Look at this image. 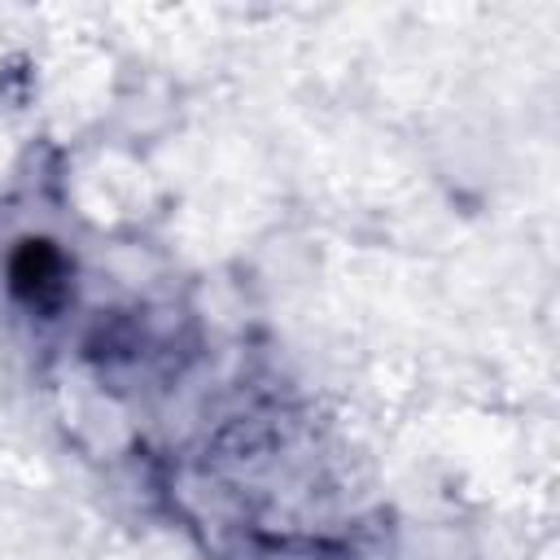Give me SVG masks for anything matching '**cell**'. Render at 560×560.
<instances>
[{"label":"cell","mask_w":560,"mask_h":560,"mask_svg":"<svg viewBox=\"0 0 560 560\" xmlns=\"http://www.w3.org/2000/svg\"><path fill=\"white\" fill-rule=\"evenodd\" d=\"M9 280L26 302H52L61 293V254L48 241H22L9 258Z\"/></svg>","instance_id":"obj_1"}]
</instances>
